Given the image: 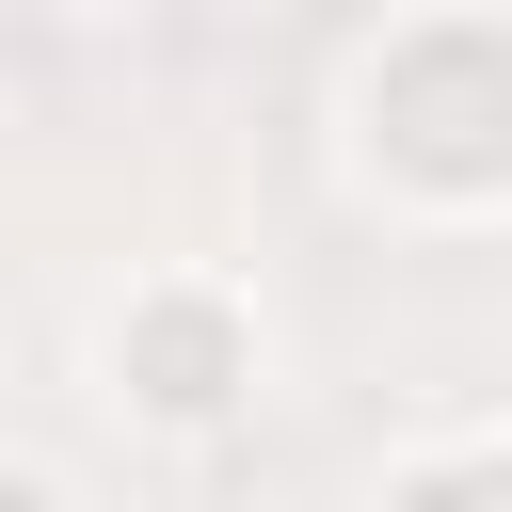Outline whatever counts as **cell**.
Listing matches in <instances>:
<instances>
[{"label":"cell","mask_w":512,"mask_h":512,"mask_svg":"<svg viewBox=\"0 0 512 512\" xmlns=\"http://www.w3.org/2000/svg\"><path fill=\"white\" fill-rule=\"evenodd\" d=\"M112 352L144 368V416H224V400H240L224 320H176V304H160V336H112Z\"/></svg>","instance_id":"1"},{"label":"cell","mask_w":512,"mask_h":512,"mask_svg":"<svg viewBox=\"0 0 512 512\" xmlns=\"http://www.w3.org/2000/svg\"><path fill=\"white\" fill-rule=\"evenodd\" d=\"M0 512H64V496H48V464H0Z\"/></svg>","instance_id":"2"}]
</instances>
